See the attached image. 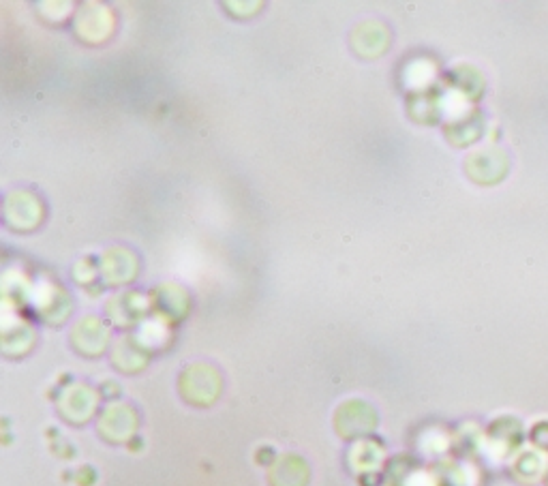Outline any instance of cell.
I'll list each match as a JSON object with an SVG mask.
<instances>
[{
    "label": "cell",
    "instance_id": "6da1fadb",
    "mask_svg": "<svg viewBox=\"0 0 548 486\" xmlns=\"http://www.w3.org/2000/svg\"><path fill=\"white\" fill-rule=\"evenodd\" d=\"M215 369L210 367H202V364H197L193 369H187L185 377H182V394H185L187 401L197 403V405H208L217 399L219 394V377L212 379V382L204 384V379H208Z\"/></svg>",
    "mask_w": 548,
    "mask_h": 486
},
{
    "label": "cell",
    "instance_id": "7a4b0ae2",
    "mask_svg": "<svg viewBox=\"0 0 548 486\" xmlns=\"http://www.w3.org/2000/svg\"><path fill=\"white\" fill-rule=\"evenodd\" d=\"M307 478H309L307 465L296 457H285L277 467L272 469L270 482L272 486H304Z\"/></svg>",
    "mask_w": 548,
    "mask_h": 486
},
{
    "label": "cell",
    "instance_id": "3957f363",
    "mask_svg": "<svg viewBox=\"0 0 548 486\" xmlns=\"http://www.w3.org/2000/svg\"><path fill=\"white\" fill-rule=\"evenodd\" d=\"M534 442L536 446L548 450V422H542L534 429Z\"/></svg>",
    "mask_w": 548,
    "mask_h": 486
},
{
    "label": "cell",
    "instance_id": "277c9868",
    "mask_svg": "<svg viewBox=\"0 0 548 486\" xmlns=\"http://www.w3.org/2000/svg\"><path fill=\"white\" fill-rule=\"evenodd\" d=\"M546 484H548V476H546Z\"/></svg>",
    "mask_w": 548,
    "mask_h": 486
}]
</instances>
